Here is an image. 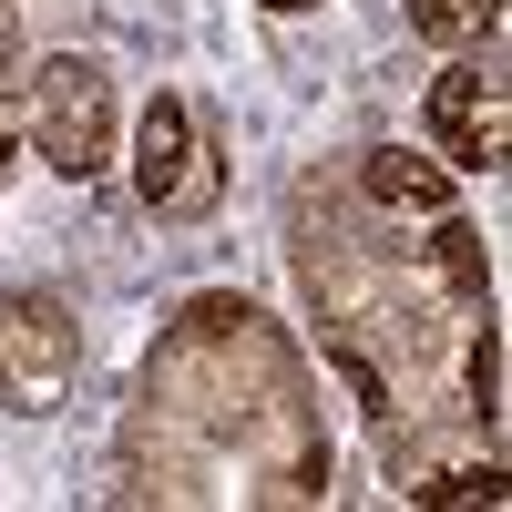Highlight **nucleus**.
I'll use <instances>...</instances> for the list:
<instances>
[{"mask_svg":"<svg viewBox=\"0 0 512 512\" xmlns=\"http://www.w3.org/2000/svg\"><path fill=\"white\" fill-rule=\"evenodd\" d=\"M410 21L431 31V41H461V31H472V21L492 31V21H502V0H410Z\"/></svg>","mask_w":512,"mask_h":512,"instance_id":"nucleus-6","label":"nucleus"},{"mask_svg":"<svg viewBox=\"0 0 512 512\" xmlns=\"http://www.w3.org/2000/svg\"><path fill=\"white\" fill-rule=\"evenodd\" d=\"M134 185H144V205H175L185 195V103L175 93H154L144 134H134Z\"/></svg>","mask_w":512,"mask_h":512,"instance_id":"nucleus-3","label":"nucleus"},{"mask_svg":"<svg viewBox=\"0 0 512 512\" xmlns=\"http://www.w3.org/2000/svg\"><path fill=\"white\" fill-rule=\"evenodd\" d=\"M267 11H308V0H267Z\"/></svg>","mask_w":512,"mask_h":512,"instance_id":"nucleus-9","label":"nucleus"},{"mask_svg":"<svg viewBox=\"0 0 512 512\" xmlns=\"http://www.w3.org/2000/svg\"><path fill=\"white\" fill-rule=\"evenodd\" d=\"M431 134L451 144V164H502V93H492L482 62L431 82Z\"/></svg>","mask_w":512,"mask_h":512,"instance_id":"nucleus-2","label":"nucleus"},{"mask_svg":"<svg viewBox=\"0 0 512 512\" xmlns=\"http://www.w3.org/2000/svg\"><path fill=\"white\" fill-rule=\"evenodd\" d=\"M431 256H441V277L461 287V297H492V256H482V236L441 205V226H431Z\"/></svg>","mask_w":512,"mask_h":512,"instance_id":"nucleus-5","label":"nucleus"},{"mask_svg":"<svg viewBox=\"0 0 512 512\" xmlns=\"http://www.w3.org/2000/svg\"><path fill=\"white\" fill-rule=\"evenodd\" d=\"M472 410H482V420L502 410V328H492V318H482V338H472Z\"/></svg>","mask_w":512,"mask_h":512,"instance_id":"nucleus-7","label":"nucleus"},{"mask_svg":"<svg viewBox=\"0 0 512 512\" xmlns=\"http://www.w3.org/2000/svg\"><path fill=\"white\" fill-rule=\"evenodd\" d=\"M41 154H52L72 185L113 154V93H103L93 62H52L41 72Z\"/></svg>","mask_w":512,"mask_h":512,"instance_id":"nucleus-1","label":"nucleus"},{"mask_svg":"<svg viewBox=\"0 0 512 512\" xmlns=\"http://www.w3.org/2000/svg\"><path fill=\"white\" fill-rule=\"evenodd\" d=\"M369 195H379V205H431V216H441V205H451V175L390 144V154H369Z\"/></svg>","mask_w":512,"mask_h":512,"instance_id":"nucleus-4","label":"nucleus"},{"mask_svg":"<svg viewBox=\"0 0 512 512\" xmlns=\"http://www.w3.org/2000/svg\"><path fill=\"white\" fill-rule=\"evenodd\" d=\"M328 369H338V379L359 390V410H390V379H379V369H369V359L349 349V338H328Z\"/></svg>","mask_w":512,"mask_h":512,"instance_id":"nucleus-8","label":"nucleus"}]
</instances>
